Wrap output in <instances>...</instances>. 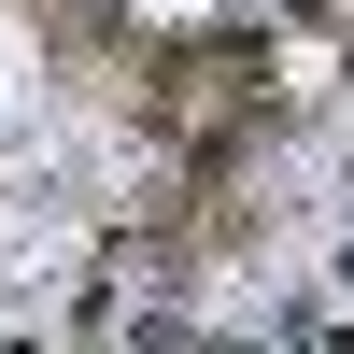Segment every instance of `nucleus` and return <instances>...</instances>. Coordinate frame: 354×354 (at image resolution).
<instances>
[{"instance_id": "1", "label": "nucleus", "mask_w": 354, "mask_h": 354, "mask_svg": "<svg viewBox=\"0 0 354 354\" xmlns=\"http://www.w3.org/2000/svg\"><path fill=\"white\" fill-rule=\"evenodd\" d=\"M113 283V213L85 185H0V340H71Z\"/></svg>"}, {"instance_id": "2", "label": "nucleus", "mask_w": 354, "mask_h": 354, "mask_svg": "<svg viewBox=\"0 0 354 354\" xmlns=\"http://www.w3.org/2000/svg\"><path fill=\"white\" fill-rule=\"evenodd\" d=\"M28 113H43V43H28V15L0 0V142H15Z\"/></svg>"}, {"instance_id": "3", "label": "nucleus", "mask_w": 354, "mask_h": 354, "mask_svg": "<svg viewBox=\"0 0 354 354\" xmlns=\"http://www.w3.org/2000/svg\"><path fill=\"white\" fill-rule=\"evenodd\" d=\"M113 15H156V28H213V15H255V0H113Z\"/></svg>"}]
</instances>
